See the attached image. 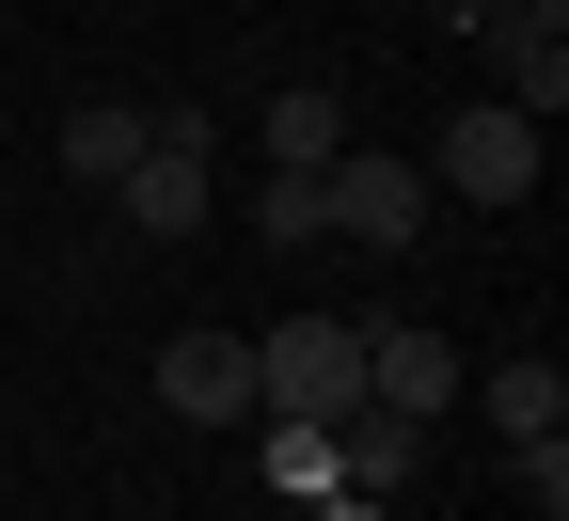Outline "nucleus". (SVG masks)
I'll return each instance as SVG.
<instances>
[{"mask_svg":"<svg viewBox=\"0 0 569 521\" xmlns=\"http://www.w3.org/2000/svg\"><path fill=\"white\" fill-rule=\"evenodd\" d=\"M317 206H332V238H348V253H411V221H427V159H380V142H332Z\"/></svg>","mask_w":569,"mask_h":521,"instance_id":"3","label":"nucleus"},{"mask_svg":"<svg viewBox=\"0 0 569 521\" xmlns=\"http://www.w3.org/2000/svg\"><path fill=\"white\" fill-rule=\"evenodd\" d=\"M142 127H159V111H127V96H96V111H63V174H80V190H111V174L142 159Z\"/></svg>","mask_w":569,"mask_h":521,"instance_id":"10","label":"nucleus"},{"mask_svg":"<svg viewBox=\"0 0 569 521\" xmlns=\"http://www.w3.org/2000/svg\"><path fill=\"white\" fill-rule=\"evenodd\" d=\"M253 221H269V253H301V238H332V206H317V174H269V206H253Z\"/></svg>","mask_w":569,"mask_h":521,"instance_id":"11","label":"nucleus"},{"mask_svg":"<svg viewBox=\"0 0 569 521\" xmlns=\"http://www.w3.org/2000/svg\"><path fill=\"white\" fill-rule=\"evenodd\" d=\"M427 190H459V206H522V190H538V111H507V96L459 111L443 142H427Z\"/></svg>","mask_w":569,"mask_h":521,"instance_id":"4","label":"nucleus"},{"mask_svg":"<svg viewBox=\"0 0 569 521\" xmlns=\"http://www.w3.org/2000/svg\"><path fill=\"white\" fill-rule=\"evenodd\" d=\"M111 206H127V238H206V127L190 111H159V127H142V159L111 174Z\"/></svg>","mask_w":569,"mask_h":521,"instance_id":"2","label":"nucleus"},{"mask_svg":"<svg viewBox=\"0 0 569 521\" xmlns=\"http://www.w3.org/2000/svg\"><path fill=\"white\" fill-rule=\"evenodd\" d=\"M490 48H507V111H569V0H507L490 17Z\"/></svg>","mask_w":569,"mask_h":521,"instance_id":"7","label":"nucleus"},{"mask_svg":"<svg viewBox=\"0 0 569 521\" xmlns=\"http://www.w3.org/2000/svg\"><path fill=\"white\" fill-rule=\"evenodd\" d=\"M253 411H284V427L365 411V317H284V332H253Z\"/></svg>","mask_w":569,"mask_h":521,"instance_id":"1","label":"nucleus"},{"mask_svg":"<svg viewBox=\"0 0 569 521\" xmlns=\"http://www.w3.org/2000/svg\"><path fill=\"white\" fill-rule=\"evenodd\" d=\"M365 395L427 427V411H443V395H459V348H443V332H427V317H365Z\"/></svg>","mask_w":569,"mask_h":521,"instance_id":"5","label":"nucleus"},{"mask_svg":"<svg viewBox=\"0 0 569 521\" xmlns=\"http://www.w3.org/2000/svg\"><path fill=\"white\" fill-rule=\"evenodd\" d=\"M490 427H507V442H569V363H490Z\"/></svg>","mask_w":569,"mask_h":521,"instance_id":"9","label":"nucleus"},{"mask_svg":"<svg viewBox=\"0 0 569 521\" xmlns=\"http://www.w3.org/2000/svg\"><path fill=\"white\" fill-rule=\"evenodd\" d=\"M159 395H174L190 427H238V411H253V332H174V348H159Z\"/></svg>","mask_w":569,"mask_h":521,"instance_id":"6","label":"nucleus"},{"mask_svg":"<svg viewBox=\"0 0 569 521\" xmlns=\"http://www.w3.org/2000/svg\"><path fill=\"white\" fill-rule=\"evenodd\" d=\"M332 142H348V96H332V80L269 96V174H332Z\"/></svg>","mask_w":569,"mask_h":521,"instance_id":"8","label":"nucleus"}]
</instances>
